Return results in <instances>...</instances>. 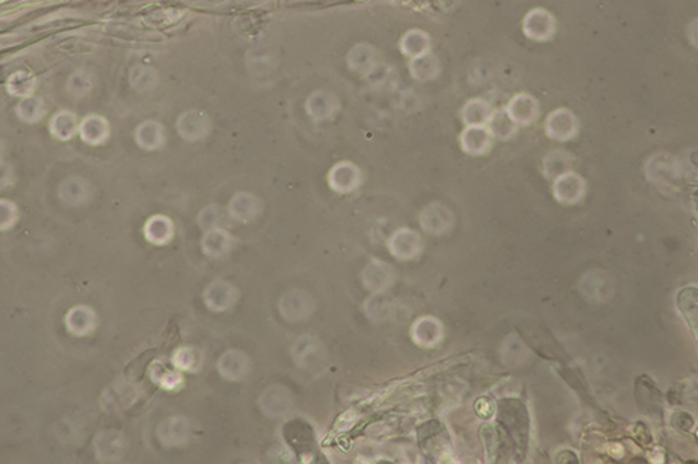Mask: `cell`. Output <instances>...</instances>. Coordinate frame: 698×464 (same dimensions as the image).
Here are the masks:
<instances>
[{
    "label": "cell",
    "instance_id": "obj_34",
    "mask_svg": "<svg viewBox=\"0 0 698 464\" xmlns=\"http://www.w3.org/2000/svg\"><path fill=\"white\" fill-rule=\"evenodd\" d=\"M412 73L416 79L421 81L431 79L436 73V64L429 58H419L412 64Z\"/></svg>",
    "mask_w": 698,
    "mask_h": 464
},
{
    "label": "cell",
    "instance_id": "obj_17",
    "mask_svg": "<svg viewBox=\"0 0 698 464\" xmlns=\"http://www.w3.org/2000/svg\"><path fill=\"white\" fill-rule=\"evenodd\" d=\"M144 234L147 240L155 244H165L173 236V225L168 217L155 216L147 222L144 227Z\"/></svg>",
    "mask_w": 698,
    "mask_h": 464
},
{
    "label": "cell",
    "instance_id": "obj_38",
    "mask_svg": "<svg viewBox=\"0 0 698 464\" xmlns=\"http://www.w3.org/2000/svg\"><path fill=\"white\" fill-rule=\"evenodd\" d=\"M14 182V170L9 165L0 162V190L9 187Z\"/></svg>",
    "mask_w": 698,
    "mask_h": 464
},
{
    "label": "cell",
    "instance_id": "obj_22",
    "mask_svg": "<svg viewBox=\"0 0 698 464\" xmlns=\"http://www.w3.org/2000/svg\"><path fill=\"white\" fill-rule=\"evenodd\" d=\"M390 268L381 262H371L369 267L365 268L364 274H362V278H364V284H365V287H369L370 290H381L384 289L386 285L389 284V279H390Z\"/></svg>",
    "mask_w": 698,
    "mask_h": 464
},
{
    "label": "cell",
    "instance_id": "obj_14",
    "mask_svg": "<svg viewBox=\"0 0 698 464\" xmlns=\"http://www.w3.org/2000/svg\"><path fill=\"white\" fill-rule=\"evenodd\" d=\"M545 130L555 138H560V140L569 138L576 131V120L572 113L566 110H558L550 114L545 124Z\"/></svg>",
    "mask_w": 698,
    "mask_h": 464
},
{
    "label": "cell",
    "instance_id": "obj_30",
    "mask_svg": "<svg viewBox=\"0 0 698 464\" xmlns=\"http://www.w3.org/2000/svg\"><path fill=\"white\" fill-rule=\"evenodd\" d=\"M18 113L22 120L34 123V121H39L43 117L44 106L40 99L25 98L18 106Z\"/></svg>",
    "mask_w": 698,
    "mask_h": 464
},
{
    "label": "cell",
    "instance_id": "obj_3",
    "mask_svg": "<svg viewBox=\"0 0 698 464\" xmlns=\"http://www.w3.org/2000/svg\"><path fill=\"white\" fill-rule=\"evenodd\" d=\"M191 423L183 416H173L165 419L158 428L159 440L169 447H178L187 444L191 438Z\"/></svg>",
    "mask_w": 698,
    "mask_h": 464
},
{
    "label": "cell",
    "instance_id": "obj_7",
    "mask_svg": "<svg viewBox=\"0 0 698 464\" xmlns=\"http://www.w3.org/2000/svg\"><path fill=\"white\" fill-rule=\"evenodd\" d=\"M210 130V120L208 117L198 111V110H191L187 111L185 114H182L178 120V131L179 134L190 141H195L207 135Z\"/></svg>",
    "mask_w": 698,
    "mask_h": 464
},
{
    "label": "cell",
    "instance_id": "obj_13",
    "mask_svg": "<svg viewBox=\"0 0 698 464\" xmlns=\"http://www.w3.org/2000/svg\"><path fill=\"white\" fill-rule=\"evenodd\" d=\"M506 113L515 123L530 124L537 118L538 105L530 95H518L510 100Z\"/></svg>",
    "mask_w": 698,
    "mask_h": 464
},
{
    "label": "cell",
    "instance_id": "obj_36",
    "mask_svg": "<svg viewBox=\"0 0 698 464\" xmlns=\"http://www.w3.org/2000/svg\"><path fill=\"white\" fill-rule=\"evenodd\" d=\"M153 377L165 388H176L182 383V376L170 370H162L159 376H153Z\"/></svg>",
    "mask_w": 698,
    "mask_h": 464
},
{
    "label": "cell",
    "instance_id": "obj_21",
    "mask_svg": "<svg viewBox=\"0 0 698 464\" xmlns=\"http://www.w3.org/2000/svg\"><path fill=\"white\" fill-rule=\"evenodd\" d=\"M489 131L481 125H470L463 134V146L470 153H482L489 148Z\"/></svg>",
    "mask_w": 698,
    "mask_h": 464
},
{
    "label": "cell",
    "instance_id": "obj_8",
    "mask_svg": "<svg viewBox=\"0 0 698 464\" xmlns=\"http://www.w3.org/2000/svg\"><path fill=\"white\" fill-rule=\"evenodd\" d=\"M359 181L361 175L358 167L348 162L338 163L329 173V184L338 192L354 191L359 185Z\"/></svg>",
    "mask_w": 698,
    "mask_h": 464
},
{
    "label": "cell",
    "instance_id": "obj_29",
    "mask_svg": "<svg viewBox=\"0 0 698 464\" xmlns=\"http://www.w3.org/2000/svg\"><path fill=\"white\" fill-rule=\"evenodd\" d=\"M527 32L534 38H543L552 31V19L547 14L535 12L527 19Z\"/></svg>",
    "mask_w": 698,
    "mask_h": 464
},
{
    "label": "cell",
    "instance_id": "obj_16",
    "mask_svg": "<svg viewBox=\"0 0 698 464\" xmlns=\"http://www.w3.org/2000/svg\"><path fill=\"white\" fill-rule=\"evenodd\" d=\"M294 360L302 367H312L320 359V344L313 336H302L292 348Z\"/></svg>",
    "mask_w": 698,
    "mask_h": 464
},
{
    "label": "cell",
    "instance_id": "obj_31",
    "mask_svg": "<svg viewBox=\"0 0 698 464\" xmlns=\"http://www.w3.org/2000/svg\"><path fill=\"white\" fill-rule=\"evenodd\" d=\"M446 214L444 210L439 207H429L424 211L421 222L425 230L428 232H439L446 227Z\"/></svg>",
    "mask_w": 698,
    "mask_h": 464
},
{
    "label": "cell",
    "instance_id": "obj_32",
    "mask_svg": "<svg viewBox=\"0 0 698 464\" xmlns=\"http://www.w3.org/2000/svg\"><path fill=\"white\" fill-rule=\"evenodd\" d=\"M220 222H222V212H220V208L215 205H208L207 208H204L198 217L200 226L207 232L218 229Z\"/></svg>",
    "mask_w": 698,
    "mask_h": 464
},
{
    "label": "cell",
    "instance_id": "obj_37",
    "mask_svg": "<svg viewBox=\"0 0 698 464\" xmlns=\"http://www.w3.org/2000/svg\"><path fill=\"white\" fill-rule=\"evenodd\" d=\"M89 88H91V83L85 76L78 75L70 81V89L75 95H83L85 92L89 91Z\"/></svg>",
    "mask_w": 698,
    "mask_h": 464
},
{
    "label": "cell",
    "instance_id": "obj_12",
    "mask_svg": "<svg viewBox=\"0 0 698 464\" xmlns=\"http://www.w3.org/2000/svg\"><path fill=\"white\" fill-rule=\"evenodd\" d=\"M390 249L397 258L409 259L419 252L421 239L411 230H399L390 239Z\"/></svg>",
    "mask_w": 698,
    "mask_h": 464
},
{
    "label": "cell",
    "instance_id": "obj_18",
    "mask_svg": "<svg viewBox=\"0 0 698 464\" xmlns=\"http://www.w3.org/2000/svg\"><path fill=\"white\" fill-rule=\"evenodd\" d=\"M337 110V99L327 92H314L307 100V111L316 120H324Z\"/></svg>",
    "mask_w": 698,
    "mask_h": 464
},
{
    "label": "cell",
    "instance_id": "obj_27",
    "mask_svg": "<svg viewBox=\"0 0 698 464\" xmlns=\"http://www.w3.org/2000/svg\"><path fill=\"white\" fill-rule=\"evenodd\" d=\"M489 131L495 134L499 138H508L513 133H515L517 123L513 121L508 113L505 111H496L492 115H489Z\"/></svg>",
    "mask_w": 698,
    "mask_h": 464
},
{
    "label": "cell",
    "instance_id": "obj_15",
    "mask_svg": "<svg viewBox=\"0 0 698 464\" xmlns=\"http://www.w3.org/2000/svg\"><path fill=\"white\" fill-rule=\"evenodd\" d=\"M232 247V237L222 229L208 230L202 239V251L210 258H222Z\"/></svg>",
    "mask_w": 698,
    "mask_h": 464
},
{
    "label": "cell",
    "instance_id": "obj_10",
    "mask_svg": "<svg viewBox=\"0 0 698 464\" xmlns=\"http://www.w3.org/2000/svg\"><path fill=\"white\" fill-rule=\"evenodd\" d=\"M66 325L71 334L88 335L96 328V314L88 306H76L67 313Z\"/></svg>",
    "mask_w": 698,
    "mask_h": 464
},
{
    "label": "cell",
    "instance_id": "obj_4",
    "mask_svg": "<svg viewBox=\"0 0 698 464\" xmlns=\"http://www.w3.org/2000/svg\"><path fill=\"white\" fill-rule=\"evenodd\" d=\"M260 405L262 412L270 418H281L291 412L292 398L282 386H270L261 395Z\"/></svg>",
    "mask_w": 698,
    "mask_h": 464
},
{
    "label": "cell",
    "instance_id": "obj_11",
    "mask_svg": "<svg viewBox=\"0 0 698 464\" xmlns=\"http://www.w3.org/2000/svg\"><path fill=\"white\" fill-rule=\"evenodd\" d=\"M260 210H261L260 200L247 192L236 194L229 205L230 216L243 223L253 220L260 214Z\"/></svg>",
    "mask_w": 698,
    "mask_h": 464
},
{
    "label": "cell",
    "instance_id": "obj_35",
    "mask_svg": "<svg viewBox=\"0 0 698 464\" xmlns=\"http://www.w3.org/2000/svg\"><path fill=\"white\" fill-rule=\"evenodd\" d=\"M16 207L9 201H0V230L9 229L16 222Z\"/></svg>",
    "mask_w": 698,
    "mask_h": 464
},
{
    "label": "cell",
    "instance_id": "obj_25",
    "mask_svg": "<svg viewBox=\"0 0 698 464\" xmlns=\"http://www.w3.org/2000/svg\"><path fill=\"white\" fill-rule=\"evenodd\" d=\"M583 192V184L575 175H566L556 184V195L562 201H575Z\"/></svg>",
    "mask_w": 698,
    "mask_h": 464
},
{
    "label": "cell",
    "instance_id": "obj_6",
    "mask_svg": "<svg viewBox=\"0 0 698 464\" xmlns=\"http://www.w3.org/2000/svg\"><path fill=\"white\" fill-rule=\"evenodd\" d=\"M217 368L225 378L227 380H242L247 376L250 370L249 356L237 349H230L222 355V359L217 363Z\"/></svg>",
    "mask_w": 698,
    "mask_h": 464
},
{
    "label": "cell",
    "instance_id": "obj_23",
    "mask_svg": "<svg viewBox=\"0 0 698 464\" xmlns=\"http://www.w3.org/2000/svg\"><path fill=\"white\" fill-rule=\"evenodd\" d=\"M81 134L89 145H99L108 137V124L101 117H88L81 125Z\"/></svg>",
    "mask_w": 698,
    "mask_h": 464
},
{
    "label": "cell",
    "instance_id": "obj_33",
    "mask_svg": "<svg viewBox=\"0 0 698 464\" xmlns=\"http://www.w3.org/2000/svg\"><path fill=\"white\" fill-rule=\"evenodd\" d=\"M32 89H34V81L29 76H26L25 73H18L11 79L9 91L14 95L26 98L32 92Z\"/></svg>",
    "mask_w": 698,
    "mask_h": 464
},
{
    "label": "cell",
    "instance_id": "obj_19",
    "mask_svg": "<svg viewBox=\"0 0 698 464\" xmlns=\"http://www.w3.org/2000/svg\"><path fill=\"white\" fill-rule=\"evenodd\" d=\"M89 185L79 177H70L60 187V197L67 204H82L89 198Z\"/></svg>",
    "mask_w": 698,
    "mask_h": 464
},
{
    "label": "cell",
    "instance_id": "obj_5",
    "mask_svg": "<svg viewBox=\"0 0 698 464\" xmlns=\"http://www.w3.org/2000/svg\"><path fill=\"white\" fill-rule=\"evenodd\" d=\"M138 398V390L127 381H117L109 386L102 396L103 406L108 411H121L130 408Z\"/></svg>",
    "mask_w": 698,
    "mask_h": 464
},
{
    "label": "cell",
    "instance_id": "obj_24",
    "mask_svg": "<svg viewBox=\"0 0 698 464\" xmlns=\"http://www.w3.org/2000/svg\"><path fill=\"white\" fill-rule=\"evenodd\" d=\"M491 115L489 105L482 99H473L466 103L463 118L468 125H482L488 123Z\"/></svg>",
    "mask_w": 698,
    "mask_h": 464
},
{
    "label": "cell",
    "instance_id": "obj_39",
    "mask_svg": "<svg viewBox=\"0 0 698 464\" xmlns=\"http://www.w3.org/2000/svg\"><path fill=\"white\" fill-rule=\"evenodd\" d=\"M4 153V145H2V141H0V156H2Z\"/></svg>",
    "mask_w": 698,
    "mask_h": 464
},
{
    "label": "cell",
    "instance_id": "obj_20",
    "mask_svg": "<svg viewBox=\"0 0 698 464\" xmlns=\"http://www.w3.org/2000/svg\"><path fill=\"white\" fill-rule=\"evenodd\" d=\"M135 137H137L138 145L147 150L158 149L159 146H162V143L165 140L162 127L153 121H147V123L141 124L137 130Z\"/></svg>",
    "mask_w": 698,
    "mask_h": 464
},
{
    "label": "cell",
    "instance_id": "obj_28",
    "mask_svg": "<svg viewBox=\"0 0 698 464\" xmlns=\"http://www.w3.org/2000/svg\"><path fill=\"white\" fill-rule=\"evenodd\" d=\"M176 368L183 371H197L201 366V354L194 348H180L172 359Z\"/></svg>",
    "mask_w": 698,
    "mask_h": 464
},
{
    "label": "cell",
    "instance_id": "obj_9",
    "mask_svg": "<svg viewBox=\"0 0 698 464\" xmlns=\"http://www.w3.org/2000/svg\"><path fill=\"white\" fill-rule=\"evenodd\" d=\"M124 448H125L124 437L117 431L102 433L95 440L96 455L103 461L118 460L124 454Z\"/></svg>",
    "mask_w": 698,
    "mask_h": 464
},
{
    "label": "cell",
    "instance_id": "obj_2",
    "mask_svg": "<svg viewBox=\"0 0 698 464\" xmlns=\"http://www.w3.org/2000/svg\"><path fill=\"white\" fill-rule=\"evenodd\" d=\"M239 299V292L233 285L223 279L212 281L204 292L205 304L214 311H226Z\"/></svg>",
    "mask_w": 698,
    "mask_h": 464
},
{
    "label": "cell",
    "instance_id": "obj_1",
    "mask_svg": "<svg viewBox=\"0 0 698 464\" xmlns=\"http://www.w3.org/2000/svg\"><path fill=\"white\" fill-rule=\"evenodd\" d=\"M278 309L287 320L300 322V320H306L312 316L314 310V300L306 292L292 290L281 297Z\"/></svg>",
    "mask_w": 698,
    "mask_h": 464
},
{
    "label": "cell",
    "instance_id": "obj_26",
    "mask_svg": "<svg viewBox=\"0 0 698 464\" xmlns=\"http://www.w3.org/2000/svg\"><path fill=\"white\" fill-rule=\"evenodd\" d=\"M51 133L60 140H68L78 131L76 117L70 113H60L51 121Z\"/></svg>",
    "mask_w": 698,
    "mask_h": 464
}]
</instances>
